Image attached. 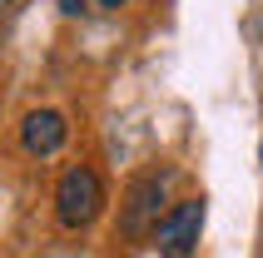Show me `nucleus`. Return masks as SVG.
Returning a JSON list of instances; mask_svg holds the SVG:
<instances>
[{
    "label": "nucleus",
    "mask_w": 263,
    "mask_h": 258,
    "mask_svg": "<svg viewBox=\"0 0 263 258\" xmlns=\"http://www.w3.org/2000/svg\"><path fill=\"white\" fill-rule=\"evenodd\" d=\"M258 159H263V144H258Z\"/></svg>",
    "instance_id": "7"
},
{
    "label": "nucleus",
    "mask_w": 263,
    "mask_h": 258,
    "mask_svg": "<svg viewBox=\"0 0 263 258\" xmlns=\"http://www.w3.org/2000/svg\"><path fill=\"white\" fill-rule=\"evenodd\" d=\"M100 209H104V184H100L95 169L74 164V169L60 174V184H55V218L65 224V229H89V224L100 218Z\"/></svg>",
    "instance_id": "1"
},
{
    "label": "nucleus",
    "mask_w": 263,
    "mask_h": 258,
    "mask_svg": "<svg viewBox=\"0 0 263 258\" xmlns=\"http://www.w3.org/2000/svg\"><path fill=\"white\" fill-rule=\"evenodd\" d=\"M204 214H209V204H204V199H184V204H174V209L164 214L159 233H154V248H159V258H189L194 248H199V233H204Z\"/></svg>",
    "instance_id": "3"
},
{
    "label": "nucleus",
    "mask_w": 263,
    "mask_h": 258,
    "mask_svg": "<svg viewBox=\"0 0 263 258\" xmlns=\"http://www.w3.org/2000/svg\"><path fill=\"white\" fill-rule=\"evenodd\" d=\"M65 134H70V124H65V115L60 109H30L25 124H20V144H25L30 154H55L60 144H65Z\"/></svg>",
    "instance_id": "4"
},
{
    "label": "nucleus",
    "mask_w": 263,
    "mask_h": 258,
    "mask_svg": "<svg viewBox=\"0 0 263 258\" xmlns=\"http://www.w3.org/2000/svg\"><path fill=\"white\" fill-rule=\"evenodd\" d=\"M100 5H104V10H119V5H124V0H100Z\"/></svg>",
    "instance_id": "6"
},
{
    "label": "nucleus",
    "mask_w": 263,
    "mask_h": 258,
    "mask_svg": "<svg viewBox=\"0 0 263 258\" xmlns=\"http://www.w3.org/2000/svg\"><path fill=\"white\" fill-rule=\"evenodd\" d=\"M164 224V179L159 174H144V179H134L129 194H124V209H119V233L124 238H149V233H159Z\"/></svg>",
    "instance_id": "2"
},
{
    "label": "nucleus",
    "mask_w": 263,
    "mask_h": 258,
    "mask_svg": "<svg viewBox=\"0 0 263 258\" xmlns=\"http://www.w3.org/2000/svg\"><path fill=\"white\" fill-rule=\"evenodd\" d=\"M60 10H65V15H80V10H85V0H60Z\"/></svg>",
    "instance_id": "5"
}]
</instances>
